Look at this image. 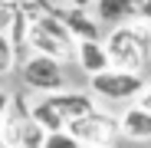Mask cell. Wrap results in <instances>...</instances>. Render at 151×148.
<instances>
[{"label":"cell","mask_w":151,"mask_h":148,"mask_svg":"<svg viewBox=\"0 0 151 148\" xmlns=\"http://www.w3.org/2000/svg\"><path fill=\"white\" fill-rule=\"evenodd\" d=\"M102 46L109 53V66L128 69V72H145V66L151 63V27L141 20L112 27L102 36Z\"/></svg>","instance_id":"6da1fadb"},{"label":"cell","mask_w":151,"mask_h":148,"mask_svg":"<svg viewBox=\"0 0 151 148\" xmlns=\"http://www.w3.org/2000/svg\"><path fill=\"white\" fill-rule=\"evenodd\" d=\"M145 82H148L145 72H128V69L109 66L95 76H89V95L105 105H132V102H138Z\"/></svg>","instance_id":"7a4b0ae2"},{"label":"cell","mask_w":151,"mask_h":148,"mask_svg":"<svg viewBox=\"0 0 151 148\" xmlns=\"http://www.w3.org/2000/svg\"><path fill=\"white\" fill-rule=\"evenodd\" d=\"M20 76H23V86L40 95H53L59 89H69L66 86V63L40 56V53H33L20 63Z\"/></svg>","instance_id":"3957f363"},{"label":"cell","mask_w":151,"mask_h":148,"mask_svg":"<svg viewBox=\"0 0 151 148\" xmlns=\"http://www.w3.org/2000/svg\"><path fill=\"white\" fill-rule=\"evenodd\" d=\"M66 132H72L76 138H79L82 148H115V142L122 138V132H118V115L102 112V109H95V112H89V115H82V118L69 122Z\"/></svg>","instance_id":"277c9868"},{"label":"cell","mask_w":151,"mask_h":148,"mask_svg":"<svg viewBox=\"0 0 151 148\" xmlns=\"http://www.w3.org/2000/svg\"><path fill=\"white\" fill-rule=\"evenodd\" d=\"M43 99L66 118V129H69V122H76V118H82V115H89V112L99 109V102L89 95V89L86 92H79V89H59V92L43 95Z\"/></svg>","instance_id":"5b68a950"},{"label":"cell","mask_w":151,"mask_h":148,"mask_svg":"<svg viewBox=\"0 0 151 148\" xmlns=\"http://www.w3.org/2000/svg\"><path fill=\"white\" fill-rule=\"evenodd\" d=\"M118 132H122L125 142H135V145L151 142V112L141 109L138 102L125 105L122 115H118Z\"/></svg>","instance_id":"8992f818"},{"label":"cell","mask_w":151,"mask_h":148,"mask_svg":"<svg viewBox=\"0 0 151 148\" xmlns=\"http://www.w3.org/2000/svg\"><path fill=\"white\" fill-rule=\"evenodd\" d=\"M56 17L66 23V30L72 33L76 43H79V40H102V33H105V27H102V23H99L89 10H79V7H59Z\"/></svg>","instance_id":"52a82bcc"},{"label":"cell","mask_w":151,"mask_h":148,"mask_svg":"<svg viewBox=\"0 0 151 148\" xmlns=\"http://www.w3.org/2000/svg\"><path fill=\"white\" fill-rule=\"evenodd\" d=\"M92 17L105 30L122 27V23H132V20H138V0H95Z\"/></svg>","instance_id":"ba28073f"},{"label":"cell","mask_w":151,"mask_h":148,"mask_svg":"<svg viewBox=\"0 0 151 148\" xmlns=\"http://www.w3.org/2000/svg\"><path fill=\"white\" fill-rule=\"evenodd\" d=\"M72 63L79 66L86 76H95V72L109 69V53H105L102 40H79V43H76V56H72Z\"/></svg>","instance_id":"9c48e42d"},{"label":"cell","mask_w":151,"mask_h":148,"mask_svg":"<svg viewBox=\"0 0 151 148\" xmlns=\"http://www.w3.org/2000/svg\"><path fill=\"white\" fill-rule=\"evenodd\" d=\"M30 115L40 122V125H43L46 132H63V129H66V118H63V115H59L53 105H49L46 99H36V102L30 105Z\"/></svg>","instance_id":"30bf717a"},{"label":"cell","mask_w":151,"mask_h":148,"mask_svg":"<svg viewBox=\"0 0 151 148\" xmlns=\"http://www.w3.org/2000/svg\"><path fill=\"white\" fill-rule=\"evenodd\" d=\"M23 17V10H20V4L17 0H0V33H10L13 30V23Z\"/></svg>","instance_id":"8fae6325"},{"label":"cell","mask_w":151,"mask_h":148,"mask_svg":"<svg viewBox=\"0 0 151 148\" xmlns=\"http://www.w3.org/2000/svg\"><path fill=\"white\" fill-rule=\"evenodd\" d=\"M43 148H82V142L76 138L72 132H46V138H43Z\"/></svg>","instance_id":"7c38bea8"},{"label":"cell","mask_w":151,"mask_h":148,"mask_svg":"<svg viewBox=\"0 0 151 148\" xmlns=\"http://www.w3.org/2000/svg\"><path fill=\"white\" fill-rule=\"evenodd\" d=\"M13 66H17V53H13V43L0 33V79L4 76H10L13 72Z\"/></svg>","instance_id":"4fadbf2b"},{"label":"cell","mask_w":151,"mask_h":148,"mask_svg":"<svg viewBox=\"0 0 151 148\" xmlns=\"http://www.w3.org/2000/svg\"><path fill=\"white\" fill-rule=\"evenodd\" d=\"M138 20L151 27V0H138Z\"/></svg>","instance_id":"5bb4252c"},{"label":"cell","mask_w":151,"mask_h":148,"mask_svg":"<svg viewBox=\"0 0 151 148\" xmlns=\"http://www.w3.org/2000/svg\"><path fill=\"white\" fill-rule=\"evenodd\" d=\"M10 102H13V92H7L4 86H0V118L7 115V109H10Z\"/></svg>","instance_id":"9a60e30c"},{"label":"cell","mask_w":151,"mask_h":148,"mask_svg":"<svg viewBox=\"0 0 151 148\" xmlns=\"http://www.w3.org/2000/svg\"><path fill=\"white\" fill-rule=\"evenodd\" d=\"M138 105L151 112V82H145V89H141V95H138Z\"/></svg>","instance_id":"2e32d148"},{"label":"cell","mask_w":151,"mask_h":148,"mask_svg":"<svg viewBox=\"0 0 151 148\" xmlns=\"http://www.w3.org/2000/svg\"><path fill=\"white\" fill-rule=\"evenodd\" d=\"M63 4H66V7H79V10H89V7L95 4V0H63Z\"/></svg>","instance_id":"e0dca14e"},{"label":"cell","mask_w":151,"mask_h":148,"mask_svg":"<svg viewBox=\"0 0 151 148\" xmlns=\"http://www.w3.org/2000/svg\"><path fill=\"white\" fill-rule=\"evenodd\" d=\"M0 148H4V118H0Z\"/></svg>","instance_id":"ac0fdd59"},{"label":"cell","mask_w":151,"mask_h":148,"mask_svg":"<svg viewBox=\"0 0 151 148\" xmlns=\"http://www.w3.org/2000/svg\"><path fill=\"white\" fill-rule=\"evenodd\" d=\"M7 148H20V145H7Z\"/></svg>","instance_id":"d6986e66"}]
</instances>
